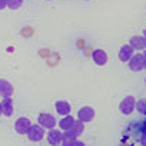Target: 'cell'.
Wrapping results in <instances>:
<instances>
[{
	"label": "cell",
	"mask_w": 146,
	"mask_h": 146,
	"mask_svg": "<svg viewBox=\"0 0 146 146\" xmlns=\"http://www.w3.org/2000/svg\"><path fill=\"white\" fill-rule=\"evenodd\" d=\"M6 5H7V3H6V0H0V9H3Z\"/></svg>",
	"instance_id": "ffe728a7"
},
{
	"label": "cell",
	"mask_w": 146,
	"mask_h": 146,
	"mask_svg": "<svg viewBox=\"0 0 146 146\" xmlns=\"http://www.w3.org/2000/svg\"><path fill=\"white\" fill-rule=\"evenodd\" d=\"M143 36H145V39H146V29H145V35H143Z\"/></svg>",
	"instance_id": "cb8c5ba5"
},
{
	"label": "cell",
	"mask_w": 146,
	"mask_h": 146,
	"mask_svg": "<svg viewBox=\"0 0 146 146\" xmlns=\"http://www.w3.org/2000/svg\"><path fill=\"white\" fill-rule=\"evenodd\" d=\"M30 126H32L30 119H27V117H19V119L16 120L15 129H16L17 133H20V135H26Z\"/></svg>",
	"instance_id": "52a82bcc"
},
{
	"label": "cell",
	"mask_w": 146,
	"mask_h": 146,
	"mask_svg": "<svg viewBox=\"0 0 146 146\" xmlns=\"http://www.w3.org/2000/svg\"><path fill=\"white\" fill-rule=\"evenodd\" d=\"M73 122H75V117L70 116V115H67V116H63V117L57 122V125H59V127H60L63 132H66V130H69V129L72 127Z\"/></svg>",
	"instance_id": "7c38bea8"
},
{
	"label": "cell",
	"mask_w": 146,
	"mask_h": 146,
	"mask_svg": "<svg viewBox=\"0 0 146 146\" xmlns=\"http://www.w3.org/2000/svg\"><path fill=\"white\" fill-rule=\"evenodd\" d=\"M143 126H145V129H146V120H145V122H143Z\"/></svg>",
	"instance_id": "603a6c76"
},
{
	"label": "cell",
	"mask_w": 146,
	"mask_h": 146,
	"mask_svg": "<svg viewBox=\"0 0 146 146\" xmlns=\"http://www.w3.org/2000/svg\"><path fill=\"white\" fill-rule=\"evenodd\" d=\"M143 56H145V59H146V49H145V52H143Z\"/></svg>",
	"instance_id": "7402d4cb"
},
{
	"label": "cell",
	"mask_w": 146,
	"mask_h": 146,
	"mask_svg": "<svg viewBox=\"0 0 146 146\" xmlns=\"http://www.w3.org/2000/svg\"><path fill=\"white\" fill-rule=\"evenodd\" d=\"M143 64H145V56H143V53H136V54H133V56L129 59V62H127V66H129V69H130L132 72H139V70H142V69H143Z\"/></svg>",
	"instance_id": "3957f363"
},
{
	"label": "cell",
	"mask_w": 146,
	"mask_h": 146,
	"mask_svg": "<svg viewBox=\"0 0 146 146\" xmlns=\"http://www.w3.org/2000/svg\"><path fill=\"white\" fill-rule=\"evenodd\" d=\"M6 3L10 9H19L23 5V0H6Z\"/></svg>",
	"instance_id": "e0dca14e"
},
{
	"label": "cell",
	"mask_w": 146,
	"mask_h": 146,
	"mask_svg": "<svg viewBox=\"0 0 146 146\" xmlns=\"http://www.w3.org/2000/svg\"><path fill=\"white\" fill-rule=\"evenodd\" d=\"M135 54V52H133V49L129 46V44H125V46H122L120 47V50H119V59H120V62H129V59L132 57Z\"/></svg>",
	"instance_id": "8fae6325"
},
{
	"label": "cell",
	"mask_w": 146,
	"mask_h": 146,
	"mask_svg": "<svg viewBox=\"0 0 146 146\" xmlns=\"http://www.w3.org/2000/svg\"><path fill=\"white\" fill-rule=\"evenodd\" d=\"M143 69H146V59H145V64H143Z\"/></svg>",
	"instance_id": "44dd1931"
},
{
	"label": "cell",
	"mask_w": 146,
	"mask_h": 146,
	"mask_svg": "<svg viewBox=\"0 0 146 146\" xmlns=\"http://www.w3.org/2000/svg\"><path fill=\"white\" fill-rule=\"evenodd\" d=\"M129 46L133 50H145L146 49V39H145V36H133V37H130Z\"/></svg>",
	"instance_id": "9c48e42d"
},
{
	"label": "cell",
	"mask_w": 146,
	"mask_h": 146,
	"mask_svg": "<svg viewBox=\"0 0 146 146\" xmlns=\"http://www.w3.org/2000/svg\"><path fill=\"white\" fill-rule=\"evenodd\" d=\"M2 108V113L6 115V116H12L13 115V100L10 98H5L3 103L0 105Z\"/></svg>",
	"instance_id": "4fadbf2b"
},
{
	"label": "cell",
	"mask_w": 146,
	"mask_h": 146,
	"mask_svg": "<svg viewBox=\"0 0 146 146\" xmlns=\"http://www.w3.org/2000/svg\"><path fill=\"white\" fill-rule=\"evenodd\" d=\"M73 135H75L76 137H79L82 133H83V130H85V123H82L80 120H75L73 122V125H72V127L69 129Z\"/></svg>",
	"instance_id": "9a60e30c"
},
{
	"label": "cell",
	"mask_w": 146,
	"mask_h": 146,
	"mask_svg": "<svg viewBox=\"0 0 146 146\" xmlns=\"http://www.w3.org/2000/svg\"><path fill=\"white\" fill-rule=\"evenodd\" d=\"M135 105H136V99L133 96H126L120 105H119V110L123 113V115H130L135 109Z\"/></svg>",
	"instance_id": "5b68a950"
},
{
	"label": "cell",
	"mask_w": 146,
	"mask_h": 146,
	"mask_svg": "<svg viewBox=\"0 0 146 146\" xmlns=\"http://www.w3.org/2000/svg\"><path fill=\"white\" fill-rule=\"evenodd\" d=\"M140 143H142V146H146V133H142V137H140Z\"/></svg>",
	"instance_id": "d6986e66"
},
{
	"label": "cell",
	"mask_w": 146,
	"mask_h": 146,
	"mask_svg": "<svg viewBox=\"0 0 146 146\" xmlns=\"http://www.w3.org/2000/svg\"><path fill=\"white\" fill-rule=\"evenodd\" d=\"M92 60L98 64V66H103L108 63V53L103 49H96L92 53Z\"/></svg>",
	"instance_id": "ba28073f"
},
{
	"label": "cell",
	"mask_w": 146,
	"mask_h": 146,
	"mask_svg": "<svg viewBox=\"0 0 146 146\" xmlns=\"http://www.w3.org/2000/svg\"><path fill=\"white\" fill-rule=\"evenodd\" d=\"M0 115H2V108H0Z\"/></svg>",
	"instance_id": "d4e9b609"
},
{
	"label": "cell",
	"mask_w": 146,
	"mask_h": 146,
	"mask_svg": "<svg viewBox=\"0 0 146 146\" xmlns=\"http://www.w3.org/2000/svg\"><path fill=\"white\" fill-rule=\"evenodd\" d=\"M44 137H47V142H49V145H52V146H57V145H60L62 143V139H63V132H60L59 129H49V132L46 133V136Z\"/></svg>",
	"instance_id": "8992f818"
},
{
	"label": "cell",
	"mask_w": 146,
	"mask_h": 146,
	"mask_svg": "<svg viewBox=\"0 0 146 146\" xmlns=\"http://www.w3.org/2000/svg\"><path fill=\"white\" fill-rule=\"evenodd\" d=\"M93 117H95V109L90 108V106H83L78 112V120H80L82 123L92 122Z\"/></svg>",
	"instance_id": "277c9868"
},
{
	"label": "cell",
	"mask_w": 146,
	"mask_h": 146,
	"mask_svg": "<svg viewBox=\"0 0 146 146\" xmlns=\"http://www.w3.org/2000/svg\"><path fill=\"white\" fill-rule=\"evenodd\" d=\"M135 109H136L139 113L146 115V99H140V100H137L136 105H135Z\"/></svg>",
	"instance_id": "2e32d148"
},
{
	"label": "cell",
	"mask_w": 146,
	"mask_h": 146,
	"mask_svg": "<svg viewBox=\"0 0 146 146\" xmlns=\"http://www.w3.org/2000/svg\"><path fill=\"white\" fill-rule=\"evenodd\" d=\"M37 123H39V126H42L43 129H53V127L57 125L54 116L50 115V113H46V112H44V113H40V115L37 116Z\"/></svg>",
	"instance_id": "7a4b0ae2"
},
{
	"label": "cell",
	"mask_w": 146,
	"mask_h": 146,
	"mask_svg": "<svg viewBox=\"0 0 146 146\" xmlns=\"http://www.w3.org/2000/svg\"><path fill=\"white\" fill-rule=\"evenodd\" d=\"M54 108H56V112L59 115H62V116H67L70 113V110H72L70 103L67 100H57L56 105H54Z\"/></svg>",
	"instance_id": "30bf717a"
},
{
	"label": "cell",
	"mask_w": 146,
	"mask_h": 146,
	"mask_svg": "<svg viewBox=\"0 0 146 146\" xmlns=\"http://www.w3.org/2000/svg\"><path fill=\"white\" fill-rule=\"evenodd\" d=\"M145 83H146V78H145Z\"/></svg>",
	"instance_id": "484cf974"
},
{
	"label": "cell",
	"mask_w": 146,
	"mask_h": 146,
	"mask_svg": "<svg viewBox=\"0 0 146 146\" xmlns=\"http://www.w3.org/2000/svg\"><path fill=\"white\" fill-rule=\"evenodd\" d=\"M26 135H27L29 140H32V142H40V140L44 139L46 132H44V129H43L42 126H39V125H32V126L29 127V130H27Z\"/></svg>",
	"instance_id": "6da1fadb"
},
{
	"label": "cell",
	"mask_w": 146,
	"mask_h": 146,
	"mask_svg": "<svg viewBox=\"0 0 146 146\" xmlns=\"http://www.w3.org/2000/svg\"><path fill=\"white\" fill-rule=\"evenodd\" d=\"M70 146H85V143L76 139V140H73V142H72V145H70Z\"/></svg>",
	"instance_id": "ac0fdd59"
},
{
	"label": "cell",
	"mask_w": 146,
	"mask_h": 146,
	"mask_svg": "<svg viewBox=\"0 0 146 146\" xmlns=\"http://www.w3.org/2000/svg\"><path fill=\"white\" fill-rule=\"evenodd\" d=\"M0 95L5 98H10L13 95V86L6 80H0Z\"/></svg>",
	"instance_id": "5bb4252c"
}]
</instances>
